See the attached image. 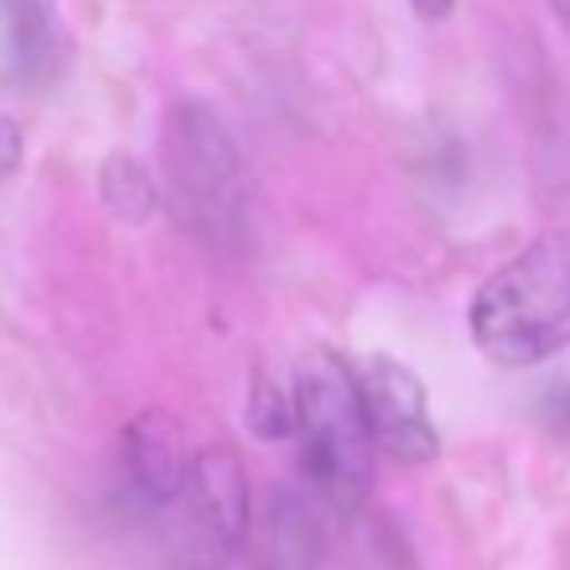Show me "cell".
<instances>
[{"mask_svg":"<svg viewBox=\"0 0 570 570\" xmlns=\"http://www.w3.org/2000/svg\"><path fill=\"white\" fill-rule=\"evenodd\" d=\"M473 344L500 367H535L570 348V230L531 238L476 289Z\"/></svg>","mask_w":570,"mask_h":570,"instance_id":"obj_1","label":"cell"},{"mask_svg":"<svg viewBox=\"0 0 570 570\" xmlns=\"http://www.w3.org/2000/svg\"><path fill=\"white\" fill-rule=\"evenodd\" d=\"M294 411L305 481L344 512L364 508L372 492L375 438L356 375L328 352H313L294 375Z\"/></svg>","mask_w":570,"mask_h":570,"instance_id":"obj_2","label":"cell"},{"mask_svg":"<svg viewBox=\"0 0 570 570\" xmlns=\"http://www.w3.org/2000/svg\"><path fill=\"white\" fill-rule=\"evenodd\" d=\"M160 168L184 227L215 250L235 246L246 219L243 160L212 106L184 98L168 110L160 134Z\"/></svg>","mask_w":570,"mask_h":570,"instance_id":"obj_3","label":"cell"},{"mask_svg":"<svg viewBox=\"0 0 570 570\" xmlns=\"http://www.w3.org/2000/svg\"><path fill=\"white\" fill-rule=\"evenodd\" d=\"M246 473L230 450H204L191 461L180 497L157 515L165 554L176 570H227L246 535Z\"/></svg>","mask_w":570,"mask_h":570,"instance_id":"obj_4","label":"cell"},{"mask_svg":"<svg viewBox=\"0 0 570 570\" xmlns=\"http://www.w3.org/2000/svg\"><path fill=\"white\" fill-rule=\"evenodd\" d=\"M191 453L180 422L168 411H141L121 434L118 450V489L129 512L157 520L191 473Z\"/></svg>","mask_w":570,"mask_h":570,"instance_id":"obj_5","label":"cell"},{"mask_svg":"<svg viewBox=\"0 0 570 570\" xmlns=\"http://www.w3.org/2000/svg\"><path fill=\"white\" fill-rule=\"evenodd\" d=\"M360 399H364V414L372 438L383 453H391L403 465H426L442 450V438L434 430L426 406V391L422 380L411 367L395 364L387 356H375L364 372L356 375Z\"/></svg>","mask_w":570,"mask_h":570,"instance_id":"obj_6","label":"cell"},{"mask_svg":"<svg viewBox=\"0 0 570 570\" xmlns=\"http://www.w3.org/2000/svg\"><path fill=\"white\" fill-rule=\"evenodd\" d=\"M258 570H325V531L297 489L269 497L258 535Z\"/></svg>","mask_w":570,"mask_h":570,"instance_id":"obj_7","label":"cell"},{"mask_svg":"<svg viewBox=\"0 0 570 570\" xmlns=\"http://www.w3.org/2000/svg\"><path fill=\"white\" fill-rule=\"evenodd\" d=\"M9 67L24 82H43L63 67V20L56 0H0Z\"/></svg>","mask_w":570,"mask_h":570,"instance_id":"obj_8","label":"cell"},{"mask_svg":"<svg viewBox=\"0 0 570 570\" xmlns=\"http://www.w3.org/2000/svg\"><path fill=\"white\" fill-rule=\"evenodd\" d=\"M102 196L110 212L126 223H141L157 207V188H153L149 173L129 157H114L102 168Z\"/></svg>","mask_w":570,"mask_h":570,"instance_id":"obj_9","label":"cell"},{"mask_svg":"<svg viewBox=\"0 0 570 570\" xmlns=\"http://www.w3.org/2000/svg\"><path fill=\"white\" fill-rule=\"evenodd\" d=\"M250 426L258 430V438H289L297 426V411H294V387L282 391L277 383H262L254 387L250 399Z\"/></svg>","mask_w":570,"mask_h":570,"instance_id":"obj_10","label":"cell"},{"mask_svg":"<svg viewBox=\"0 0 570 570\" xmlns=\"http://www.w3.org/2000/svg\"><path fill=\"white\" fill-rule=\"evenodd\" d=\"M20 157H24V137H20V126L9 118V114H0V184L17 173Z\"/></svg>","mask_w":570,"mask_h":570,"instance_id":"obj_11","label":"cell"},{"mask_svg":"<svg viewBox=\"0 0 570 570\" xmlns=\"http://www.w3.org/2000/svg\"><path fill=\"white\" fill-rule=\"evenodd\" d=\"M411 9L419 12L426 24H438L453 12V0H411Z\"/></svg>","mask_w":570,"mask_h":570,"instance_id":"obj_12","label":"cell"},{"mask_svg":"<svg viewBox=\"0 0 570 570\" xmlns=\"http://www.w3.org/2000/svg\"><path fill=\"white\" fill-rule=\"evenodd\" d=\"M551 4V12H554V20H559L562 28L570 32V0H547Z\"/></svg>","mask_w":570,"mask_h":570,"instance_id":"obj_13","label":"cell"}]
</instances>
